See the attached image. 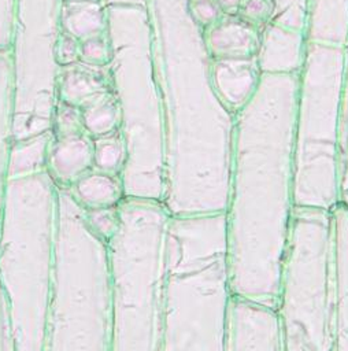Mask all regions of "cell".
<instances>
[{
  "label": "cell",
  "instance_id": "cell-1",
  "mask_svg": "<svg viewBox=\"0 0 348 351\" xmlns=\"http://www.w3.org/2000/svg\"><path fill=\"white\" fill-rule=\"evenodd\" d=\"M297 73H262L236 112L225 211L232 293L277 308L289 243Z\"/></svg>",
  "mask_w": 348,
  "mask_h": 351
},
{
  "label": "cell",
  "instance_id": "cell-2",
  "mask_svg": "<svg viewBox=\"0 0 348 351\" xmlns=\"http://www.w3.org/2000/svg\"><path fill=\"white\" fill-rule=\"evenodd\" d=\"M232 296L225 213L171 217L159 351H226Z\"/></svg>",
  "mask_w": 348,
  "mask_h": 351
},
{
  "label": "cell",
  "instance_id": "cell-3",
  "mask_svg": "<svg viewBox=\"0 0 348 351\" xmlns=\"http://www.w3.org/2000/svg\"><path fill=\"white\" fill-rule=\"evenodd\" d=\"M345 48L307 41L299 70L293 148L295 207L338 203V126Z\"/></svg>",
  "mask_w": 348,
  "mask_h": 351
},
{
  "label": "cell",
  "instance_id": "cell-4",
  "mask_svg": "<svg viewBox=\"0 0 348 351\" xmlns=\"http://www.w3.org/2000/svg\"><path fill=\"white\" fill-rule=\"evenodd\" d=\"M332 351H348V210H332Z\"/></svg>",
  "mask_w": 348,
  "mask_h": 351
},
{
  "label": "cell",
  "instance_id": "cell-5",
  "mask_svg": "<svg viewBox=\"0 0 348 351\" xmlns=\"http://www.w3.org/2000/svg\"><path fill=\"white\" fill-rule=\"evenodd\" d=\"M262 29L236 15H223L206 29L204 44L214 60L253 59L260 47Z\"/></svg>",
  "mask_w": 348,
  "mask_h": 351
},
{
  "label": "cell",
  "instance_id": "cell-6",
  "mask_svg": "<svg viewBox=\"0 0 348 351\" xmlns=\"http://www.w3.org/2000/svg\"><path fill=\"white\" fill-rule=\"evenodd\" d=\"M306 34L274 21L262 29L260 47L256 56L262 73H297L301 67Z\"/></svg>",
  "mask_w": 348,
  "mask_h": 351
},
{
  "label": "cell",
  "instance_id": "cell-7",
  "mask_svg": "<svg viewBox=\"0 0 348 351\" xmlns=\"http://www.w3.org/2000/svg\"><path fill=\"white\" fill-rule=\"evenodd\" d=\"M256 58L214 60L211 82L219 99L237 112L253 95L260 80Z\"/></svg>",
  "mask_w": 348,
  "mask_h": 351
},
{
  "label": "cell",
  "instance_id": "cell-8",
  "mask_svg": "<svg viewBox=\"0 0 348 351\" xmlns=\"http://www.w3.org/2000/svg\"><path fill=\"white\" fill-rule=\"evenodd\" d=\"M107 90V78L95 66H75L74 63L67 66L60 75L59 93L62 101L79 108Z\"/></svg>",
  "mask_w": 348,
  "mask_h": 351
},
{
  "label": "cell",
  "instance_id": "cell-9",
  "mask_svg": "<svg viewBox=\"0 0 348 351\" xmlns=\"http://www.w3.org/2000/svg\"><path fill=\"white\" fill-rule=\"evenodd\" d=\"M93 160V145L81 133L59 137L51 151V167L62 180H71L85 171Z\"/></svg>",
  "mask_w": 348,
  "mask_h": 351
},
{
  "label": "cell",
  "instance_id": "cell-10",
  "mask_svg": "<svg viewBox=\"0 0 348 351\" xmlns=\"http://www.w3.org/2000/svg\"><path fill=\"white\" fill-rule=\"evenodd\" d=\"M62 32L79 43L104 33L105 12L99 0L64 1L60 12Z\"/></svg>",
  "mask_w": 348,
  "mask_h": 351
},
{
  "label": "cell",
  "instance_id": "cell-11",
  "mask_svg": "<svg viewBox=\"0 0 348 351\" xmlns=\"http://www.w3.org/2000/svg\"><path fill=\"white\" fill-rule=\"evenodd\" d=\"M81 117L90 134L100 137L112 133L121 118L119 103L110 90L103 92L81 107Z\"/></svg>",
  "mask_w": 348,
  "mask_h": 351
},
{
  "label": "cell",
  "instance_id": "cell-12",
  "mask_svg": "<svg viewBox=\"0 0 348 351\" xmlns=\"http://www.w3.org/2000/svg\"><path fill=\"white\" fill-rule=\"evenodd\" d=\"M338 203L348 210V44L345 47L338 126Z\"/></svg>",
  "mask_w": 348,
  "mask_h": 351
},
{
  "label": "cell",
  "instance_id": "cell-13",
  "mask_svg": "<svg viewBox=\"0 0 348 351\" xmlns=\"http://www.w3.org/2000/svg\"><path fill=\"white\" fill-rule=\"evenodd\" d=\"M77 195L86 204L108 206L119 199L121 185L108 174L95 173L82 177L77 182Z\"/></svg>",
  "mask_w": 348,
  "mask_h": 351
},
{
  "label": "cell",
  "instance_id": "cell-14",
  "mask_svg": "<svg viewBox=\"0 0 348 351\" xmlns=\"http://www.w3.org/2000/svg\"><path fill=\"white\" fill-rule=\"evenodd\" d=\"M126 154L125 141L118 134H104L97 137L93 145V160L101 170H115L123 162Z\"/></svg>",
  "mask_w": 348,
  "mask_h": 351
},
{
  "label": "cell",
  "instance_id": "cell-15",
  "mask_svg": "<svg viewBox=\"0 0 348 351\" xmlns=\"http://www.w3.org/2000/svg\"><path fill=\"white\" fill-rule=\"evenodd\" d=\"M111 56L112 51L110 41L103 34L84 40L79 44V59L85 64L103 67L111 60Z\"/></svg>",
  "mask_w": 348,
  "mask_h": 351
},
{
  "label": "cell",
  "instance_id": "cell-16",
  "mask_svg": "<svg viewBox=\"0 0 348 351\" xmlns=\"http://www.w3.org/2000/svg\"><path fill=\"white\" fill-rule=\"evenodd\" d=\"M237 15L259 29H263L274 19L275 3L274 0H243Z\"/></svg>",
  "mask_w": 348,
  "mask_h": 351
},
{
  "label": "cell",
  "instance_id": "cell-17",
  "mask_svg": "<svg viewBox=\"0 0 348 351\" xmlns=\"http://www.w3.org/2000/svg\"><path fill=\"white\" fill-rule=\"evenodd\" d=\"M188 10L192 21L204 29H208L225 15L218 0H189Z\"/></svg>",
  "mask_w": 348,
  "mask_h": 351
},
{
  "label": "cell",
  "instance_id": "cell-18",
  "mask_svg": "<svg viewBox=\"0 0 348 351\" xmlns=\"http://www.w3.org/2000/svg\"><path fill=\"white\" fill-rule=\"evenodd\" d=\"M55 125H56L59 137L81 133L79 129L84 125H82V117H81L79 107H75V106H71L67 103H62V106L58 108V112H56Z\"/></svg>",
  "mask_w": 348,
  "mask_h": 351
},
{
  "label": "cell",
  "instance_id": "cell-19",
  "mask_svg": "<svg viewBox=\"0 0 348 351\" xmlns=\"http://www.w3.org/2000/svg\"><path fill=\"white\" fill-rule=\"evenodd\" d=\"M79 41L74 37L69 36L67 33L62 32L56 40L55 45V59L56 62L63 66H71L79 60Z\"/></svg>",
  "mask_w": 348,
  "mask_h": 351
},
{
  "label": "cell",
  "instance_id": "cell-20",
  "mask_svg": "<svg viewBox=\"0 0 348 351\" xmlns=\"http://www.w3.org/2000/svg\"><path fill=\"white\" fill-rule=\"evenodd\" d=\"M92 223L96 226V229L100 233H110L114 226H115V218L112 215V213L105 211V210H100L97 213H92Z\"/></svg>",
  "mask_w": 348,
  "mask_h": 351
},
{
  "label": "cell",
  "instance_id": "cell-21",
  "mask_svg": "<svg viewBox=\"0 0 348 351\" xmlns=\"http://www.w3.org/2000/svg\"><path fill=\"white\" fill-rule=\"evenodd\" d=\"M225 15H236L243 0H218Z\"/></svg>",
  "mask_w": 348,
  "mask_h": 351
},
{
  "label": "cell",
  "instance_id": "cell-22",
  "mask_svg": "<svg viewBox=\"0 0 348 351\" xmlns=\"http://www.w3.org/2000/svg\"><path fill=\"white\" fill-rule=\"evenodd\" d=\"M64 1H95V0H64Z\"/></svg>",
  "mask_w": 348,
  "mask_h": 351
}]
</instances>
